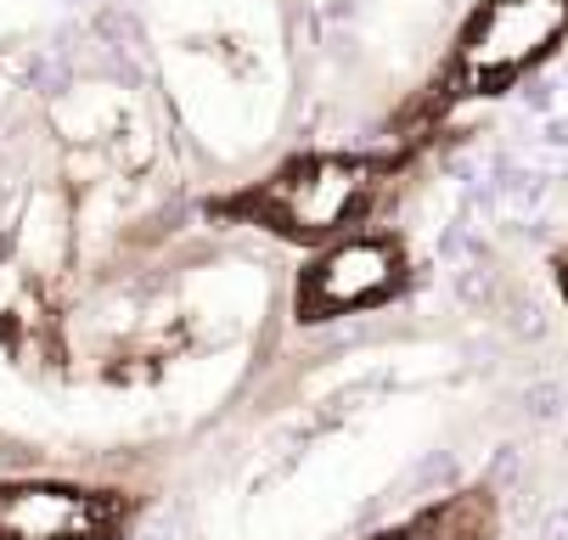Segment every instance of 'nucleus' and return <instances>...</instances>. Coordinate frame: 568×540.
Returning a JSON list of instances; mask_svg holds the SVG:
<instances>
[{
    "mask_svg": "<svg viewBox=\"0 0 568 540\" xmlns=\"http://www.w3.org/2000/svg\"><path fill=\"white\" fill-rule=\"evenodd\" d=\"M568 40V0H478L456 29L428 96L412 108L423 124L445 119L467 102H490L524 85L529 73Z\"/></svg>",
    "mask_w": 568,
    "mask_h": 540,
    "instance_id": "nucleus-1",
    "label": "nucleus"
},
{
    "mask_svg": "<svg viewBox=\"0 0 568 540\" xmlns=\"http://www.w3.org/2000/svg\"><path fill=\"white\" fill-rule=\"evenodd\" d=\"M399 152H304V159L271 170L260 186L220 203V214L254 220L287 243H338L344 231L377 203L383 181L394 175Z\"/></svg>",
    "mask_w": 568,
    "mask_h": 540,
    "instance_id": "nucleus-2",
    "label": "nucleus"
},
{
    "mask_svg": "<svg viewBox=\"0 0 568 540\" xmlns=\"http://www.w3.org/2000/svg\"><path fill=\"white\" fill-rule=\"evenodd\" d=\"M377 540H496V501L484 490L467 496H445L428 512H417L412 523H399Z\"/></svg>",
    "mask_w": 568,
    "mask_h": 540,
    "instance_id": "nucleus-5",
    "label": "nucleus"
},
{
    "mask_svg": "<svg viewBox=\"0 0 568 540\" xmlns=\"http://www.w3.org/2000/svg\"><path fill=\"white\" fill-rule=\"evenodd\" d=\"M405 276H412V265H405V243L394 231H355V237L327 243L298 271L293 316L315 327V322L377 310V304H388L405 287Z\"/></svg>",
    "mask_w": 568,
    "mask_h": 540,
    "instance_id": "nucleus-3",
    "label": "nucleus"
},
{
    "mask_svg": "<svg viewBox=\"0 0 568 540\" xmlns=\"http://www.w3.org/2000/svg\"><path fill=\"white\" fill-rule=\"evenodd\" d=\"M130 496L62 485V479H12L0 485V540H119L130 529Z\"/></svg>",
    "mask_w": 568,
    "mask_h": 540,
    "instance_id": "nucleus-4",
    "label": "nucleus"
}]
</instances>
